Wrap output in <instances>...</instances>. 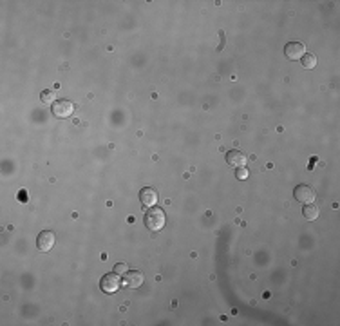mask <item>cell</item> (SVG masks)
I'll return each instance as SVG.
<instances>
[{"mask_svg":"<svg viewBox=\"0 0 340 326\" xmlns=\"http://www.w3.org/2000/svg\"><path fill=\"white\" fill-rule=\"evenodd\" d=\"M51 111L56 118H69L75 111V105L71 104L69 100H56L51 105Z\"/></svg>","mask_w":340,"mask_h":326,"instance_id":"2","label":"cell"},{"mask_svg":"<svg viewBox=\"0 0 340 326\" xmlns=\"http://www.w3.org/2000/svg\"><path fill=\"white\" fill-rule=\"evenodd\" d=\"M54 243H56V236H54V232H51V230L40 232V236L36 239V246H38V250L40 252H49L52 246H54Z\"/></svg>","mask_w":340,"mask_h":326,"instance_id":"4","label":"cell"},{"mask_svg":"<svg viewBox=\"0 0 340 326\" xmlns=\"http://www.w3.org/2000/svg\"><path fill=\"white\" fill-rule=\"evenodd\" d=\"M295 199L299 201V203H313L315 201V192H313L312 187L308 185H299L295 187Z\"/></svg>","mask_w":340,"mask_h":326,"instance_id":"6","label":"cell"},{"mask_svg":"<svg viewBox=\"0 0 340 326\" xmlns=\"http://www.w3.org/2000/svg\"><path fill=\"white\" fill-rule=\"evenodd\" d=\"M284 53H286V56H288L289 60H300L306 54V47H304V44H300V42H289V44H286V47H284Z\"/></svg>","mask_w":340,"mask_h":326,"instance_id":"7","label":"cell"},{"mask_svg":"<svg viewBox=\"0 0 340 326\" xmlns=\"http://www.w3.org/2000/svg\"><path fill=\"white\" fill-rule=\"evenodd\" d=\"M235 176H237V180H246V178H248V169H246V167H239Z\"/></svg>","mask_w":340,"mask_h":326,"instance_id":"13","label":"cell"},{"mask_svg":"<svg viewBox=\"0 0 340 326\" xmlns=\"http://www.w3.org/2000/svg\"><path fill=\"white\" fill-rule=\"evenodd\" d=\"M145 275L139 272V270H127L125 275H123V285L127 288H139L143 285Z\"/></svg>","mask_w":340,"mask_h":326,"instance_id":"5","label":"cell"},{"mask_svg":"<svg viewBox=\"0 0 340 326\" xmlns=\"http://www.w3.org/2000/svg\"><path fill=\"white\" fill-rule=\"evenodd\" d=\"M300 64L304 69H315V65H317V56L315 54H310V53H306L304 56L300 58Z\"/></svg>","mask_w":340,"mask_h":326,"instance_id":"11","label":"cell"},{"mask_svg":"<svg viewBox=\"0 0 340 326\" xmlns=\"http://www.w3.org/2000/svg\"><path fill=\"white\" fill-rule=\"evenodd\" d=\"M40 100H42V104L44 105H52L56 100H54V93L52 91H44V93L40 94Z\"/></svg>","mask_w":340,"mask_h":326,"instance_id":"12","label":"cell"},{"mask_svg":"<svg viewBox=\"0 0 340 326\" xmlns=\"http://www.w3.org/2000/svg\"><path fill=\"white\" fill-rule=\"evenodd\" d=\"M114 272L118 275L125 274V272H127V265H125V263H118V265H116V268H114Z\"/></svg>","mask_w":340,"mask_h":326,"instance_id":"14","label":"cell"},{"mask_svg":"<svg viewBox=\"0 0 340 326\" xmlns=\"http://www.w3.org/2000/svg\"><path fill=\"white\" fill-rule=\"evenodd\" d=\"M100 286H102V290H104L105 294H114V292L121 286L120 275L116 274V272L105 274V275H104V279H102V283H100Z\"/></svg>","mask_w":340,"mask_h":326,"instance_id":"3","label":"cell"},{"mask_svg":"<svg viewBox=\"0 0 340 326\" xmlns=\"http://www.w3.org/2000/svg\"><path fill=\"white\" fill-rule=\"evenodd\" d=\"M318 214H320V209H318L315 203H308L304 209H302V216H304L308 221H315L318 217Z\"/></svg>","mask_w":340,"mask_h":326,"instance_id":"10","label":"cell"},{"mask_svg":"<svg viewBox=\"0 0 340 326\" xmlns=\"http://www.w3.org/2000/svg\"><path fill=\"white\" fill-rule=\"evenodd\" d=\"M139 199H141V203L145 207H156V201H157V192L154 189H141V192H139Z\"/></svg>","mask_w":340,"mask_h":326,"instance_id":"9","label":"cell"},{"mask_svg":"<svg viewBox=\"0 0 340 326\" xmlns=\"http://www.w3.org/2000/svg\"><path fill=\"white\" fill-rule=\"evenodd\" d=\"M143 219L145 227L149 228L150 232H159V230H163L165 223H167V216H165L163 209H159V207H150Z\"/></svg>","mask_w":340,"mask_h":326,"instance_id":"1","label":"cell"},{"mask_svg":"<svg viewBox=\"0 0 340 326\" xmlns=\"http://www.w3.org/2000/svg\"><path fill=\"white\" fill-rule=\"evenodd\" d=\"M226 163L230 165V167H246V156L242 154L241 151H230L226 154Z\"/></svg>","mask_w":340,"mask_h":326,"instance_id":"8","label":"cell"}]
</instances>
